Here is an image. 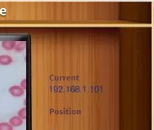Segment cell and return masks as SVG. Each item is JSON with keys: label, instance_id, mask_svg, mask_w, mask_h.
<instances>
[{"label": "cell", "instance_id": "1", "mask_svg": "<svg viewBox=\"0 0 154 130\" xmlns=\"http://www.w3.org/2000/svg\"><path fill=\"white\" fill-rule=\"evenodd\" d=\"M9 93L14 97H21L25 93V90L20 86H12L9 89Z\"/></svg>", "mask_w": 154, "mask_h": 130}, {"label": "cell", "instance_id": "2", "mask_svg": "<svg viewBox=\"0 0 154 130\" xmlns=\"http://www.w3.org/2000/svg\"><path fill=\"white\" fill-rule=\"evenodd\" d=\"M17 42L13 40H5L2 42V47L6 50H12L15 47Z\"/></svg>", "mask_w": 154, "mask_h": 130}, {"label": "cell", "instance_id": "6", "mask_svg": "<svg viewBox=\"0 0 154 130\" xmlns=\"http://www.w3.org/2000/svg\"><path fill=\"white\" fill-rule=\"evenodd\" d=\"M0 130H13V127L7 122L0 123Z\"/></svg>", "mask_w": 154, "mask_h": 130}, {"label": "cell", "instance_id": "4", "mask_svg": "<svg viewBox=\"0 0 154 130\" xmlns=\"http://www.w3.org/2000/svg\"><path fill=\"white\" fill-rule=\"evenodd\" d=\"M13 59L8 55H1L0 56V65H8L12 63Z\"/></svg>", "mask_w": 154, "mask_h": 130}, {"label": "cell", "instance_id": "7", "mask_svg": "<svg viewBox=\"0 0 154 130\" xmlns=\"http://www.w3.org/2000/svg\"><path fill=\"white\" fill-rule=\"evenodd\" d=\"M17 114H18V116L20 117L22 119H26V114H27L26 108L25 107L22 108V109L18 111Z\"/></svg>", "mask_w": 154, "mask_h": 130}, {"label": "cell", "instance_id": "5", "mask_svg": "<svg viewBox=\"0 0 154 130\" xmlns=\"http://www.w3.org/2000/svg\"><path fill=\"white\" fill-rule=\"evenodd\" d=\"M25 46H26V45H25V42H18V43H16V45H15V50L17 51V52H20V51H23L25 50Z\"/></svg>", "mask_w": 154, "mask_h": 130}, {"label": "cell", "instance_id": "8", "mask_svg": "<svg viewBox=\"0 0 154 130\" xmlns=\"http://www.w3.org/2000/svg\"><path fill=\"white\" fill-rule=\"evenodd\" d=\"M20 86L21 87L22 89H23L24 90H25V89H26V79H23V80H22Z\"/></svg>", "mask_w": 154, "mask_h": 130}, {"label": "cell", "instance_id": "3", "mask_svg": "<svg viewBox=\"0 0 154 130\" xmlns=\"http://www.w3.org/2000/svg\"><path fill=\"white\" fill-rule=\"evenodd\" d=\"M9 124H10L12 127H20L21 125H23V119H22L18 116H14L10 119Z\"/></svg>", "mask_w": 154, "mask_h": 130}]
</instances>
